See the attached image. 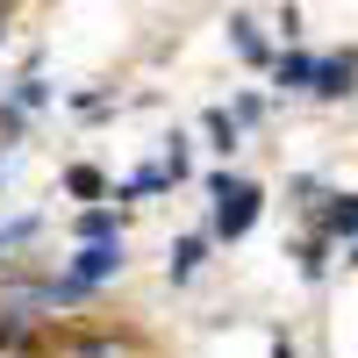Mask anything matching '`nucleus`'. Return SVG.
<instances>
[{"label": "nucleus", "mask_w": 358, "mask_h": 358, "mask_svg": "<svg viewBox=\"0 0 358 358\" xmlns=\"http://www.w3.org/2000/svg\"><path fill=\"white\" fill-rule=\"evenodd\" d=\"M229 29H236V50H244V57H265V43H258V29H251V22H229Z\"/></svg>", "instance_id": "obj_6"}, {"label": "nucleus", "mask_w": 358, "mask_h": 358, "mask_svg": "<svg viewBox=\"0 0 358 358\" xmlns=\"http://www.w3.org/2000/svg\"><path fill=\"white\" fill-rule=\"evenodd\" d=\"M108 273H122V236H115V244H94V251H79L72 280H65V287H50V294H86V287H101Z\"/></svg>", "instance_id": "obj_2"}, {"label": "nucleus", "mask_w": 358, "mask_h": 358, "mask_svg": "<svg viewBox=\"0 0 358 358\" xmlns=\"http://www.w3.org/2000/svg\"><path fill=\"white\" fill-rule=\"evenodd\" d=\"M72 358H129V351H115V344H86V351H72Z\"/></svg>", "instance_id": "obj_7"}, {"label": "nucleus", "mask_w": 358, "mask_h": 358, "mask_svg": "<svg viewBox=\"0 0 358 358\" xmlns=\"http://www.w3.org/2000/svg\"><path fill=\"white\" fill-rule=\"evenodd\" d=\"M358 79V57H337V65H315V94H351Z\"/></svg>", "instance_id": "obj_3"}, {"label": "nucleus", "mask_w": 358, "mask_h": 358, "mask_svg": "<svg viewBox=\"0 0 358 358\" xmlns=\"http://www.w3.org/2000/svg\"><path fill=\"white\" fill-rule=\"evenodd\" d=\"M280 86H315V57H280Z\"/></svg>", "instance_id": "obj_4"}, {"label": "nucleus", "mask_w": 358, "mask_h": 358, "mask_svg": "<svg viewBox=\"0 0 358 358\" xmlns=\"http://www.w3.org/2000/svg\"><path fill=\"white\" fill-rule=\"evenodd\" d=\"M194 265H201V236H187V244H179V258H172V273H179V280H187V273H194Z\"/></svg>", "instance_id": "obj_5"}, {"label": "nucleus", "mask_w": 358, "mask_h": 358, "mask_svg": "<svg viewBox=\"0 0 358 358\" xmlns=\"http://www.w3.org/2000/svg\"><path fill=\"white\" fill-rule=\"evenodd\" d=\"M215 236H244L251 229V215H258V187L251 179H215Z\"/></svg>", "instance_id": "obj_1"}]
</instances>
